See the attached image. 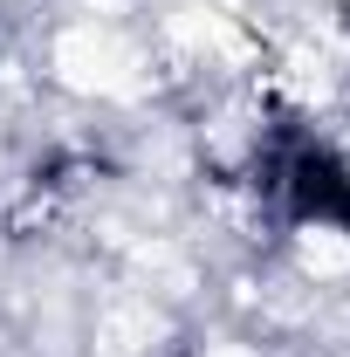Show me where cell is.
<instances>
[{
	"instance_id": "cell-1",
	"label": "cell",
	"mask_w": 350,
	"mask_h": 357,
	"mask_svg": "<svg viewBox=\"0 0 350 357\" xmlns=\"http://www.w3.org/2000/svg\"><path fill=\"white\" fill-rule=\"evenodd\" d=\"M55 83L83 96H124L144 83V55L110 28H69L55 42Z\"/></svg>"
},
{
	"instance_id": "cell-2",
	"label": "cell",
	"mask_w": 350,
	"mask_h": 357,
	"mask_svg": "<svg viewBox=\"0 0 350 357\" xmlns=\"http://www.w3.org/2000/svg\"><path fill=\"white\" fill-rule=\"evenodd\" d=\"M296 261H303V275H316V282H330V275H344L350 268V234L330 220H316L296 234Z\"/></svg>"
},
{
	"instance_id": "cell-3",
	"label": "cell",
	"mask_w": 350,
	"mask_h": 357,
	"mask_svg": "<svg viewBox=\"0 0 350 357\" xmlns=\"http://www.w3.org/2000/svg\"><path fill=\"white\" fill-rule=\"evenodd\" d=\"M206 357H248V351H206Z\"/></svg>"
}]
</instances>
